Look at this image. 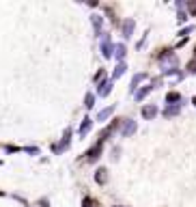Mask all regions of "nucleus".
<instances>
[{
	"label": "nucleus",
	"mask_w": 196,
	"mask_h": 207,
	"mask_svg": "<svg viewBox=\"0 0 196 207\" xmlns=\"http://www.w3.org/2000/svg\"><path fill=\"white\" fill-rule=\"evenodd\" d=\"M188 69H190V71H192V74H196V61H192V63H190V65H188Z\"/></svg>",
	"instance_id": "3"
},
{
	"label": "nucleus",
	"mask_w": 196,
	"mask_h": 207,
	"mask_svg": "<svg viewBox=\"0 0 196 207\" xmlns=\"http://www.w3.org/2000/svg\"><path fill=\"white\" fill-rule=\"evenodd\" d=\"M194 104H196V97H194Z\"/></svg>",
	"instance_id": "4"
},
{
	"label": "nucleus",
	"mask_w": 196,
	"mask_h": 207,
	"mask_svg": "<svg viewBox=\"0 0 196 207\" xmlns=\"http://www.w3.org/2000/svg\"><path fill=\"white\" fill-rule=\"evenodd\" d=\"M142 115H145V117H153V115H155V108H145Z\"/></svg>",
	"instance_id": "1"
},
{
	"label": "nucleus",
	"mask_w": 196,
	"mask_h": 207,
	"mask_svg": "<svg viewBox=\"0 0 196 207\" xmlns=\"http://www.w3.org/2000/svg\"><path fill=\"white\" fill-rule=\"evenodd\" d=\"M179 99V93H168V101H177Z\"/></svg>",
	"instance_id": "2"
}]
</instances>
